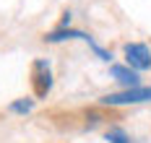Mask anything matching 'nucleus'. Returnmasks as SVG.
Here are the masks:
<instances>
[{"instance_id": "obj_1", "label": "nucleus", "mask_w": 151, "mask_h": 143, "mask_svg": "<svg viewBox=\"0 0 151 143\" xmlns=\"http://www.w3.org/2000/svg\"><path fill=\"white\" fill-rule=\"evenodd\" d=\"M151 102V86H136V89H120L104 94L99 99L102 107H136V104H146Z\"/></svg>"}, {"instance_id": "obj_2", "label": "nucleus", "mask_w": 151, "mask_h": 143, "mask_svg": "<svg viewBox=\"0 0 151 143\" xmlns=\"http://www.w3.org/2000/svg\"><path fill=\"white\" fill-rule=\"evenodd\" d=\"M31 83H34V96L37 99H47V94L55 86V76H52V65L45 57H37L31 63Z\"/></svg>"}, {"instance_id": "obj_3", "label": "nucleus", "mask_w": 151, "mask_h": 143, "mask_svg": "<svg viewBox=\"0 0 151 143\" xmlns=\"http://www.w3.org/2000/svg\"><path fill=\"white\" fill-rule=\"evenodd\" d=\"M122 63L130 65L138 73L151 70V47L143 44V42H128L122 47Z\"/></svg>"}, {"instance_id": "obj_4", "label": "nucleus", "mask_w": 151, "mask_h": 143, "mask_svg": "<svg viewBox=\"0 0 151 143\" xmlns=\"http://www.w3.org/2000/svg\"><path fill=\"white\" fill-rule=\"evenodd\" d=\"M109 76H112V81H115L120 89H136V86H143V83H141V73L133 70L130 65H125V63H112V65H109Z\"/></svg>"}, {"instance_id": "obj_5", "label": "nucleus", "mask_w": 151, "mask_h": 143, "mask_svg": "<svg viewBox=\"0 0 151 143\" xmlns=\"http://www.w3.org/2000/svg\"><path fill=\"white\" fill-rule=\"evenodd\" d=\"M83 42V44H89L91 36L86 31H81V29H73V26H58V29H52V31L45 34V42L47 44H63V42Z\"/></svg>"}, {"instance_id": "obj_6", "label": "nucleus", "mask_w": 151, "mask_h": 143, "mask_svg": "<svg viewBox=\"0 0 151 143\" xmlns=\"http://www.w3.org/2000/svg\"><path fill=\"white\" fill-rule=\"evenodd\" d=\"M37 104V96H21V99H13L8 104V112L11 114H29Z\"/></svg>"}, {"instance_id": "obj_7", "label": "nucleus", "mask_w": 151, "mask_h": 143, "mask_svg": "<svg viewBox=\"0 0 151 143\" xmlns=\"http://www.w3.org/2000/svg\"><path fill=\"white\" fill-rule=\"evenodd\" d=\"M104 141H107V143H133V138L128 135V130H125V127L112 125V127H107Z\"/></svg>"}]
</instances>
